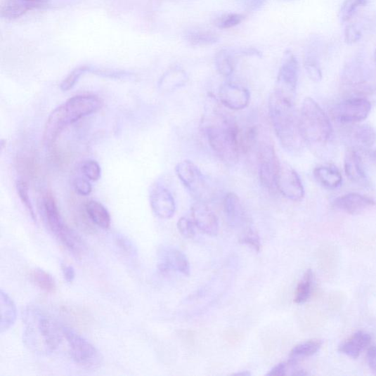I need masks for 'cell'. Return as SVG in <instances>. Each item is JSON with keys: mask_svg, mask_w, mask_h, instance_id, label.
Returning <instances> with one entry per match:
<instances>
[{"mask_svg": "<svg viewBox=\"0 0 376 376\" xmlns=\"http://www.w3.org/2000/svg\"><path fill=\"white\" fill-rule=\"evenodd\" d=\"M268 108L274 132L283 148L291 154L300 153L306 144L294 103L273 91L269 97Z\"/></svg>", "mask_w": 376, "mask_h": 376, "instance_id": "6da1fadb", "label": "cell"}, {"mask_svg": "<svg viewBox=\"0 0 376 376\" xmlns=\"http://www.w3.org/2000/svg\"><path fill=\"white\" fill-rule=\"evenodd\" d=\"M203 129L207 141L219 159L228 166L239 161L240 129L231 118L215 111L204 121Z\"/></svg>", "mask_w": 376, "mask_h": 376, "instance_id": "7a4b0ae2", "label": "cell"}, {"mask_svg": "<svg viewBox=\"0 0 376 376\" xmlns=\"http://www.w3.org/2000/svg\"><path fill=\"white\" fill-rule=\"evenodd\" d=\"M24 339L31 349L52 353L56 351L65 339V327L51 316L36 308L26 312Z\"/></svg>", "mask_w": 376, "mask_h": 376, "instance_id": "3957f363", "label": "cell"}, {"mask_svg": "<svg viewBox=\"0 0 376 376\" xmlns=\"http://www.w3.org/2000/svg\"><path fill=\"white\" fill-rule=\"evenodd\" d=\"M301 132L305 144L316 152L323 150L333 138L328 116L311 97L305 98L299 114Z\"/></svg>", "mask_w": 376, "mask_h": 376, "instance_id": "277c9868", "label": "cell"}, {"mask_svg": "<svg viewBox=\"0 0 376 376\" xmlns=\"http://www.w3.org/2000/svg\"><path fill=\"white\" fill-rule=\"evenodd\" d=\"M65 339L70 357L77 365L86 369H96L103 365V354L84 337L65 327Z\"/></svg>", "mask_w": 376, "mask_h": 376, "instance_id": "5b68a950", "label": "cell"}, {"mask_svg": "<svg viewBox=\"0 0 376 376\" xmlns=\"http://www.w3.org/2000/svg\"><path fill=\"white\" fill-rule=\"evenodd\" d=\"M175 171L179 181L182 182L194 199L198 202L207 203L214 198V193L203 174L192 161L183 160L179 162Z\"/></svg>", "mask_w": 376, "mask_h": 376, "instance_id": "8992f818", "label": "cell"}, {"mask_svg": "<svg viewBox=\"0 0 376 376\" xmlns=\"http://www.w3.org/2000/svg\"><path fill=\"white\" fill-rule=\"evenodd\" d=\"M257 155L261 186L271 191L276 190V178L281 162L276 155L274 146L268 141L260 142L257 145Z\"/></svg>", "mask_w": 376, "mask_h": 376, "instance_id": "52a82bcc", "label": "cell"}, {"mask_svg": "<svg viewBox=\"0 0 376 376\" xmlns=\"http://www.w3.org/2000/svg\"><path fill=\"white\" fill-rule=\"evenodd\" d=\"M372 103L365 97L355 96L336 105L332 110L334 120L342 124H351L365 120L370 112Z\"/></svg>", "mask_w": 376, "mask_h": 376, "instance_id": "ba28073f", "label": "cell"}, {"mask_svg": "<svg viewBox=\"0 0 376 376\" xmlns=\"http://www.w3.org/2000/svg\"><path fill=\"white\" fill-rule=\"evenodd\" d=\"M299 77V65L298 60L290 51H287L279 74H278L274 91L295 103Z\"/></svg>", "mask_w": 376, "mask_h": 376, "instance_id": "9c48e42d", "label": "cell"}, {"mask_svg": "<svg viewBox=\"0 0 376 376\" xmlns=\"http://www.w3.org/2000/svg\"><path fill=\"white\" fill-rule=\"evenodd\" d=\"M103 103L94 95H79L70 98L62 105L70 125L101 110Z\"/></svg>", "mask_w": 376, "mask_h": 376, "instance_id": "30bf717a", "label": "cell"}, {"mask_svg": "<svg viewBox=\"0 0 376 376\" xmlns=\"http://www.w3.org/2000/svg\"><path fill=\"white\" fill-rule=\"evenodd\" d=\"M275 186L276 190L290 201L300 202L304 197V188L299 174L286 162H281Z\"/></svg>", "mask_w": 376, "mask_h": 376, "instance_id": "8fae6325", "label": "cell"}, {"mask_svg": "<svg viewBox=\"0 0 376 376\" xmlns=\"http://www.w3.org/2000/svg\"><path fill=\"white\" fill-rule=\"evenodd\" d=\"M345 131L344 138L349 144V149L358 150H370L376 142L375 129L367 124H348Z\"/></svg>", "mask_w": 376, "mask_h": 376, "instance_id": "7c38bea8", "label": "cell"}, {"mask_svg": "<svg viewBox=\"0 0 376 376\" xmlns=\"http://www.w3.org/2000/svg\"><path fill=\"white\" fill-rule=\"evenodd\" d=\"M157 268L162 273L174 271L185 275H189L190 273V264L186 255L172 247H162L160 249Z\"/></svg>", "mask_w": 376, "mask_h": 376, "instance_id": "4fadbf2b", "label": "cell"}, {"mask_svg": "<svg viewBox=\"0 0 376 376\" xmlns=\"http://www.w3.org/2000/svg\"><path fill=\"white\" fill-rule=\"evenodd\" d=\"M152 209L161 219H171L176 212V202L171 191L162 186L153 188L150 195Z\"/></svg>", "mask_w": 376, "mask_h": 376, "instance_id": "5bb4252c", "label": "cell"}, {"mask_svg": "<svg viewBox=\"0 0 376 376\" xmlns=\"http://www.w3.org/2000/svg\"><path fill=\"white\" fill-rule=\"evenodd\" d=\"M192 220L200 231L209 236H216L219 222L215 212L205 202H198L191 207Z\"/></svg>", "mask_w": 376, "mask_h": 376, "instance_id": "9a60e30c", "label": "cell"}, {"mask_svg": "<svg viewBox=\"0 0 376 376\" xmlns=\"http://www.w3.org/2000/svg\"><path fill=\"white\" fill-rule=\"evenodd\" d=\"M250 92L247 89L234 83H226L219 90L221 103L233 110L246 108L250 103Z\"/></svg>", "mask_w": 376, "mask_h": 376, "instance_id": "2e32d148", "label": "cell"}, {"mask_svg": "<svg viewBox=\"0 0 376 376\" xmlns=\"http://www.w3.org/2000/svg\"><path fill=\"white\" fill-rule=\"evenodd\" d=\"M375 205L373 200L368 196L351 193L339 196L333 202L335 208L351 215H358Z\"/></svg>", "mask_w": 376, "mask_h": 376, "instance_id": "e0dca14e", "label": "cell"}, {"mask_svg": "<svg viewBox=\"0 0 376 376\" xmlns=\"http://www.w3.org/2000/svg\"><path fill=\"white\" fill-rule=\"evenodd\" d=\"M344 169L346 174L352 183L363 188L370 186L369 179L358 151L354 149L348 150L344 160Z\"/></svg>", "mask_w": 376, "mask_h": 376, "instance_id": "ac0fdd59", "label": "cell"}, {"mask_svg": "<svg viewBox=\"0 0 376 376\" xmlns=\"http://www.w3.org/2000/svg\"><path fill=\"white\" fill-rule=\"evenodd\" d=\"M223 209L226 221L232 227L240 228L247 223L246 212L238 195L235 193L226 195Z\"/></svg>", "mask_w": 376, "mask_h": 376, "instance_id": "d6986e66", "label": "cell"}, {"mask_svg": "<svg viewBox=\"0 0 376 376\" xmlns=\"http://www.w3.org/2000/svg\"><path fill=\"white\" fill-rule=\"evenodd\" d=\"M42 207L48 226L58 237L67 224L61 218L57 202L51 192H46L43 196Z\"/></svg>", "mask_w": 376, "mask_h": 376, "instance_id": "ffe728a7", "label": "cell"}, {"mask_svg": "<svg viewBox=\"0 0 376 376\" xmlns=\"http://www.w3.org/2000/svg\"><path fill=\"white\" fill-rule=\"evenodd\" d=\"M369 334L358 331L339 346V351L352 358H356L370 344Z\"/></svg>", "mask_w": 376, "mask_h": 376, "instance_id": "44dd1931", "label": "cell"}, {"mask_svg": "<svg viewBox=\"0 0 376 376\" xmlns=\"http://www.w3.org/2000/svg\"><path fill=\"white\" fill-rule=\"evenodd\" d=\"M0 332L3 334L11 328L18 318V309L15 303L4 290L0 291Z\"/></svg>", "mask_w": 376, "mask_h": 376, "instance_id": "7402d4cb", "label": "cell"}, {"mask_svg": "<svg viewBox=\"0 0 376 376\" xmlns=\"http://www.w3.org/2000/svg\"><path fill=\"white\" fill-rule=\"evenodd\" d=\"M40 4L27 1V0H6L1 6V16L6 20H15L21 18L30 11L41 8Z\"/></svg>", "mask_w": 376, "mask_h": 376, "instance_id": "603a6c76", "label": "cell"}, {"mask_svg": "<svg viewBox=\"0 0 376 376\" xmlns=\"http://www.w3.org/2000/svg\"><path fill=\"white\" fill-rule=\"evenodd\" d=\"M313 174L317 182L325 188L336 189L342 185V174L334 166L318 167Z\"/></svg>", "mask_w": 376, "mask_h": 376, "instance_id": "cb8c5ba5", "label": "cell"}, {"mask_svg": "<svg viewBox=\"0 0 376 376\" xmlns=\"http://www.w3.org/2000/svg\"><path fill=\"white\" fill-rule=\"evenodd\" d=\"M57 238L74 256L79 257L85 254V242L70 226H65Z\"/></svg>", "mask_w": 376, "mask_h": 376, "instance_id": "d4e9b609", "label": "cell"}, {"mask_svg": "<svg viewBox=\"0 0 376 376\" xmlns=\"http://www.w3.org/2000/svg\"><path fill=\"white\" fill-rule=\"evenodd\" d=\"M188 79V75L184 70L174 69L161 77L159 88L162 91L171 92L185 86Z\"/></svg>", "mask_w": 376, "mask_h": 376, "instance_id": "484cf974", "label": "cell"}, {"mask_svg": "<svg viewBox=\"0 0 376 376\" xmlns=\"http://www.w3.org/2000/svg\"><path fill=\"white\" fill-rule=\"evenodd\" d=\"M86 214L90 220L104 230L110 226L111 219L108 209L101 202L90 201L85 206Z\"/></svg>", "mask_w": 376, "mask_h": 376, "instance_id": "4316f807", "label": "cell"}, {"mask_svg": "<svg viewBox=\"0 0 376 376\" xmlns=\"http://www.w3.org/2000/svg\"><path fill=\"white\" fill-rule=\"evenodd\" d=\"M322 346V342L314 339L301 343L294 348L290 354L289 365H295L299 359L312 356L317 354Z\"/></svg>", "mask_w": 376, "mask_h": 376, "instance_id": "83f0119b", "label": "cell"}, {"mask_svg": "<svg viewBox=\"0 0 376 376\" xmlns=\"http://www.w3.org/2000/svg\"><path fill=\"white\" fill-rule=\"evenodd\" d=\"M184 38L189 44L194 46L214 45L219 41V37L214 32L202 30H188Z\"/></svg>", "mask_w": 376, "mask_h": 376, "instance_id": "f1b7e54d", "label": "cell"}, {"mask_svg": "<svg viewBox=\"0 0 376 376\" xmlns=\"http://www.w3.org/2000/svg\"><path fill=\"white\" fill-rule=\"evenodd\" d=\"M235 53L228 48L220 51L215 59L217 71L223 77L233 74L236 67Z\"/></svg>", "mask_w": 376, "mask_h": 376, "instance_id": "f546056e", "label": "cell"}, {"mask_svg": "<svg viewBox=\"0 0 376 376\" xmlns=\"http://www.w3.org/2000/svg\"><path fill=\"white\" fill-rule=\"evenodd\" d=\"M30 279L40 290L47 293H54L57 285L51 273L41 268H34L30 272Z\"/></svg>", "mask_w": 376, "mask_h": 376, "instance_id": "4dcf8cb0", "label": "cell"}, {"mask_svg": "<svg viewBox=\"0 0 376 376\" xmlns=\"http://www.w3.org/2000/svg\"><path fill=\"white\" fill-rule=\"evenodd\" d=\"M314 281L313 272L308 270L304 276L303 280L299 284L294 302L298 304L306 303L311 297Z\"/></svg>", "mask_w": 376, "mask_h": 376, "instance_id": "1f68e13d", "label": "cell"}, {"mask_svg": "<svg viewBox=\"0 0 376 376\" xmlns=\"http://www.w3.org/2000/svg\"><path fill=\"white\" fill-rule=\"evenodd\" d=\"M368 0H344L341 5L339 18L341 23H346L350 21L356 11L365 6Z\"/></svg>", "mask_w": 376, "mask_h": 376, "instance_id": "d6a6232c", "label": "cell"}, {"mask_svg": "<svg viewBox=\"0 0 376 376\" xmlns=\"http://www.w3.org/2000/svg\"><path fill=\"white\" fill-rule=\"evenodd\" d=\"M92 68L89 65H81L77 68H75L71 72V73L65 78L60 85V89L63 91H67L72 89L82 76L87 72H91Z\"/></svg>", "mask_w": 376, "mask_h": 376, "instance_id": "836d02e7", "label": "cell"}, {"mask_svg": "<svg viewBox=\"0 0 376 376\" xmlns=\"http://www.w3.org/2000/svg\"><path fill=\"white\" fill-rule=\"evenodd\" d=\"M16 188H18L20 198L28 211L31 219L34 220V222H37V216L34 207H32L30 199L28 186L27 183L24 181H19L18 184H16Z\"/></svg>", "mask_w": 376, "mask_h": 376, "instance_id": "e575fe53", "label": "cell"}, {"mask_svg": "<svg viewBox=\"0 0 376 376\" xmlns=\"http://www.w3.org/2000/svg\"><path fill=\"white\" fill-rule=\"evenodd\" d=\"M245 19V15L240 13H227L218 18L215 25L221 29H230L240 25Z\"/></svg>", "mask_w": 376, "mask_h": 376, "instance_id": "d590c367", "label": "cell"}, {"mask_svg": "<svg viewBox=\"0 0 376 376\" xmlns=\"http://www.w3.org/2000/svg\"><path fill=\"white\" fill-rule=\"evenodd\" d=\"M81 171L89 181L96 182L101 177V168L95 160H88L83 163L81 167Z\"/></svg>", "mask_w": 376, "mask_h": 376, "instance_id": "8d00e7d4", "label": "cell"}, {"mask_svg": "<svg viewBox=\"0 0 376 376\" xmlns=\"http://www.w3.org/2000/svg\"><path fill=\"white\" fill-rule=\"evenodd\" d=\"M304 67L310 79L320 82L322 79V72L317 59L313 56H308L305 59Z\"/></svg>", "mask_w": 376, "mask_h": 376, "instance_id": "74e56055", "label": "cell"}, {"mask_svg": "<svg viewBox=\"0 0 376 376\" xmlns=\"http://www.w3.org/2000/svg\"><path fill=\"white\" fill-rule=\"evenodd\" d=\"M195 226L193 220L186 217L179 219L177 223L179 232L186 238H193L195 236Z\"/></svg>", "mask_w": 376, "mask_h": 376, "instance_id": "f35d334b", "label": "cell"}, {"mask_svg": "<svg viewBox=\"0 0 376 376\" xmlns=\"http://www.w3.org/2000/svg\"><path fill=\"white\" fill-rule=\"evenodd\" d=\"M240 242L242 244L247 245V246L251 247L257 252H259L261 249L259 237L257 233L251 228H249V231L242 236Z\"/></svg>", "mask_w": 376, "mask_h": 376, "instance_id": "ab89813d", "label": "cell"}, {"mask_svg": "<svg viewBox=\"0 0 376 376\" xmlns=\"http://www.w3.org/2000/svg\"><path fill=\"white\" fill-rule=\"evenodd\" d=\"M362 32L356 25H349L345 30V41L349 44H354L361 40Z\"/></svg>", "mask_w": 376, "mask_h": 376, "instance_id": "60d3db41", "label": "cell"}, {"mask_svg": "<svg viewBox=\"0 0 376 376\" xmlns=\"http://www.w3.org/2000/svg\"><path fill=\"white\" fill-rule=\"evenodd\" d=\"M73 185L77 193L81 195H89L92 191L91 183L84 178H76Z\"/></svg>", "mask_w": 376, "mask_h": 376, "instance_id": "b9f144b4", "label": "cell"}, {"mask_svg": "<svg viewBox=\"0 0 376 376\" xmlns=\"http://www.w3.org/2000/svg\"><path fill=\"white\" fill-rule=\"evenodd\" d=\"M117 245L123 252L131 255L134 254V248L132 245L127 238L123 237L117 238Z\"/></svg>", "mask_w": 376, "mask_h": 376, "instance_id": "7bdbcfd3", "label": "cell"}, {"mask_svg": "<svg viewBox=\"0 0 376 376\" xmlns=\"http://www.w3.org/2000/svg\"><path fill=\"white\" fill-rule=\"evenodd\" d=\"M288 366H289V364L285 363L278 364L267 373V375H271V376L285 375L287 374Z\"/></svg>", "mask_w": 376, "mask_h": 376, "instance_id": "ee69618b", "label": "cell"}, {"mask_svg": "<svg viewBox=\"0 0 376 376\" xmlns=\"http://www.w3.org/2000/svg\"><path fill=\"white\" fill-rule=\"evenodd\" d=\"M61 269L65 281L72 283L75 278V271L72 266L62 264Z\"/></svg>", "mask_w": 376, "mask_h": 376, "instance_id": "f6af8a7d", "label": "cell"}, {"mask_svg": "<svg viewBox=\"0 0 376 376\" xmlns=\"http://www.w3.org/2000/svg\"><path fill=\"white\" fill-rule=\"evenodd\" d=\"M368 363L372 370L376 372V347L372 346L368 349L367 354Z\"/></svg>", "mask_w": 376, "mask_h": 376, "instance_id": "bcb514c9", "label": "cell"}, {"mask_svg": "<svg viewBox=\"0 0 376 376\" xmlns=\"http://www.w3.org/2000/svg\"><path fill=\"white\" fill-rule=\"evenodd\" d=\"M266 0H249L247 6L252 11H257L263 8Z\"/></svg>", "mask_w": 376, "mask_h": 376, "instance_id": "7dc6e473", "label": "cell"}, {"mask_svg": "<svg viewBox=\"0 0 376 376\" xmlns=\"http://www.w3.org/2000/svg\"><path fill=\"white\" fill-rule=\"evenodd\" d=\"M27 1L35 3L44 6L48 2V0H27Z\"/></svg>", "mask_w": 376, "mask_h": 376, "instance_id": "c3c4849f", "label": "cell"}, {"mask_svg": "<svg viewBox=\"0 0 376 376\" xmlns=\"http://www.w3.org/2000/svg\"><path fill=\"white\" fill-rule=\"evenodd\" d=\"M234 375H242V376H250L251 375V372H249L248 370H245V371L238 372L237 373H235Z\"/></svg>", "mask_w": 376, "mask_h": 376, "instance_id": "681fc988", "label": "cell"}, {"mask_svg": "<svg viewBox=\"0 0 376 376\" xmlns=\"http://www.w3.org/2000/svg\"><path fill=\"white\" fill-rule=\"evenodd\" d=\"M368 154H369L370 157H371L372 159L376 160V150H372V151H370L369 150Z\"/></svg>", "mask_w": 376, "mask_h": 376, "instance_id": "f907efd6", "label": "cell"}, {"mask_svg": "<svg viewBox=\"0 0 376 376\" xmlns=\"http://www.w3.org/2000/svg\"><path fill=\"white\" fill-rule=\"evenodd\" d=\"M374 60H375V62L376 63V50L374 53Z\"/></svg>", "mask_w": 376, "mask_h": 376, "instance_id": "816d5d0a", "label": "cell"}]
</instances>
